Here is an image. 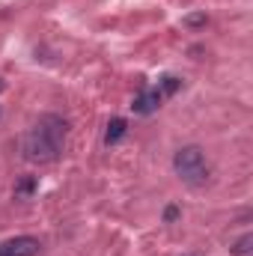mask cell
I'll return each instance as SVG.
<instances>
[{
    "label": "cell",
    "mask_w": 253,
    "mask_h": 256,
    "mask_svg": "<svg viewBox=\"0 0 253 256\" xmlns=\"http://www.w3.org/2000/svg\"><path fill=\"white\" fill-rule=\"evenodd\" d=\"M68 122L57 114H42L39 122L30 128L21 140V152L30 164H54L63 155Z\"/></svg>",
    "instance_id": "1"
},
{
    "label": "cell",
    "mask_w": 253,
    "mask_h": 256,
    "mask_svg": "<svg viewBox=\"0 0 253 256\" xmlns=\"http://www.w3.org/2000/svg\"><path fill=\"white\" fill-rule=\"evenodd\" d=\"M173 170L190 188H202L212 179V164H208V158H206V152L200 146H182V149H176Z\"/></svg>",
    "instance_id": "2"
},
{
    "label": "cell",
    "mask_w": 253,
    "mask_h": 256,
    "mask_svg": "<svg viewBox=\"0 0 253 256\" xmlns=\"http://www.w3.org/2000/svg\"><path fill=\"white\" fill-rule=\"evenodd\" d=\"M42 244L33 236H15V238L0 242V256H36Z\"/></svg>",
    "instance_id": "3"
},
{
    "label": "cell",
    "mask_w": 253,
    "mask_h": 256,
    "mask_svg": "<svg viewBox=\"0 0 253 256\" xmlns=\"http://www.w3.org/2000/svg\"><path fill=\"white\" fill-rule=\"evenodd\" d=\"M161 102H164L161 90H158V86H146V90H140V92L134 96L131 110H134V114H140V116H149V114H155V110L161 108Z\"/></svg>",
    "instance_id": "4"
},
{
    "label": "cell",
    "mask_w": 253,
    "mask_h": 256,
    "mask_svg": "<svg viewBox=\"0 0 253 256\" xmlns=\"http://www.w3.org/2000/svg\"><path fill=\"white\" fill-rule=\"evenodd\" d=\"M126 131H128V122L122 120V116H114V120L108 122V131H104V143H108V146L120 143V140L126 137Z\"/></svg>",
    "instance_id": "5"
},
{
    "label": "cell",
    "mask_w": 253,
    "mask_h": 256,
    "mask_svg": "<svg viewBox=\"0 0 253 256\" xmlns=\"http://www.w3.org/2000/svg\"><path fill=\"white\" fill-rule=\"evenodd\" d=\"M36 188H39V182H36L33 176H24V179H21V182L15 185V196H18V200H30Z\"/></svg>",
    "instance_id": "6"
},
{
    "label": "cell",
    "mask_w": 253,
    "mask_h": 256,
    "mask_svg": "<svg viewBox=\"0 0 253 256\" xmlns=\"http://www.w3.org/2000/svg\"><path fill=\"white\" fill-rule=\"evenodd\" d=\"M179 86H182V80H179V78H173V74H164V78L158 80V90H161V96H173Z\"/></svg>",
    "instance_id": "7"
},
{
    "label": "cell",
    "mask_w": 253,
    "mask_h": 256,
    "mask_svg": "<svg viewBox=\"0 0 253 256\" xmlns=\"http://www.w3.org/2000/svg\"><path fill=\"white\" fill-rule=\"evenodd\" d=\"M250 244H253V236H242L230 250H232L236 256H248V254H250Z\"/></svg>",
    "instance_id": "8"
},
{
    "label": "cell",
    "mask_w": 253,
    "mask_h": 256,
    "mask_svg": "<svg viewBox=\"0 0 253 256\" xmlns=\"http://www.w3.org/2000/svg\"><path fill=\"white\" fill-rule=\"evenodd\" d=\"M206 21H208V18H206L202 12H196V15H188V18H185V27H202Z\"/></svg>",
    "instance_id": "9"
},
{
    "label": "cell",
    "mask_w": 253,
    "mask_h": 256,
    "mask_svg": "<svg viewBox=\"0 0 253 256\" xmlns=\"http://www.w3.org/2000/svg\"><path fill=\"white\" fill-rule=\"evenodd\" d=\"M164 220H167V224L179 220V206H167V208H164Z\"/></svg>",
    "instance_id": "10"
},
{
    "label": "cell",
    "mask_w": 253,
    "mask_h": 256,
    "mask_svg": "<svg viewBox=\"0 0 253 256\" xmlns=\"http://www.w3.org/2000/svg\"><path fill=\"white\" fill-rule=\"evenodd\" d=\"M0 92H3V80H0Z\"/></svg>",
    "instance_id": "11"
}]
</instances>
